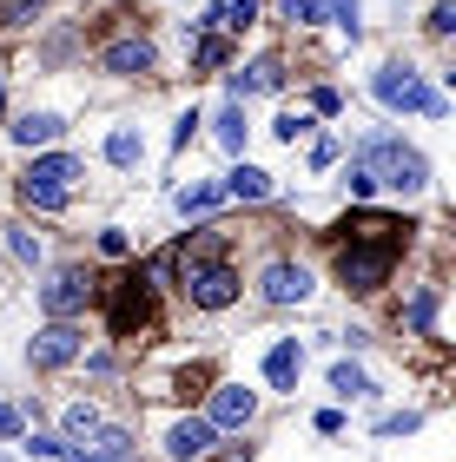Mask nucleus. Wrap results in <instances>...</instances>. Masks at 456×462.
Listing matches in <instances>:
<instances>
[{"label": "nucleus", "instance_id": "4c0bfd02", "mask_svg": "<svg viewBox=\"0 0 456 462\" xmlns=\"http://www.w3.org/2000/svg\"><path fill=\"white\" fill-rule=\"evenodd\" d=\"M0 106H7V87H0Z\"/></svg>", "mask_w": 456, "mask_h": 462}, {"label": "nucleus", "instance_id": "f8f14e48", "mask_svg": "<svg viewBox=\"0 0 456 462\" xmlns=\"http://www.w3.org/2000/svg\"><path fill=\"white\" fill-rule=\"evenodd\" d=\"M205 416H212V430H245V423L258 416V396L245 390V383H219V390H212V410H205Z\"/></svg>", "mask_w": 456, "mask_h": 462}, {"label": "nucleus", "instance_id": "f03ea898", "mask_svg": "<svg viewBox=\"0 0 456 462\" xmlns=\"http://www.w3.org/2000/svg\"><path fill=\"white\" fill-rule=\"evenodd\" d=\"M79 179H87V159H73V152H40L27 172H20V199H27L33 212H67V199H73Z\"/></svg>", "mask_w": 456, "mask_h": 462}, {"label": "nucleus", "instance_id": "c756f323", "mask_svg": "<svg viewBox=\"0 0 456 462\" xmlns=\"http://www.w3.org/2000/svg\"><path fill=\"white\" fill-rule=\"evenodd\" d=\"M430 318H437V298H430V291H417V298H410V310H404V324H410V330H430Z\"/></svg>", "mask_w": 456, "mask_h": 462}, {"label": "nucleus", "instance_id": "2eb2a0df", "mask_svg": "<svg viewBox=\"0 0 456 462\" xmlns=\"http://www.w3.org/2000/svg\"><path fill=\"white\" fill-rule=\"evenodd\" d=\"M298 370H304V344L298 337H278L265 350V383L272 390H298Z\"/></svg>", "mask_w": 456, "mask_h": 462}, {"label": "nucleus", "instance_id": "6ab92c4d", "mask_svg": "<svg viewBox=\"0 0 456 462\" xmlns=\"http://www.w3.org/2000/svg\"><path fill=\"white\" fill-rule=\"evenodd\" d=\"M179 212L185 218H205V212H219V205H225V185H212V179H192V185H179Z\"/></svg>", "mask_w": 456, "mask_h": 462}, {"label": "nucleus", "instance_id": "72a5a7b5", "mask_svg": "<svg viewBox=\"0 0 456 462\" xmlns=\"http://www.w3.org/2000/svg\"><path fill=\"white\" fill-rule=\"evenodd\" d=\"M99 251H107V258H126V231H99Z\"/></svg>", "mask_w": 456, "mask_h": 462}, {"label": "nucleus", "instance_id": "2f4dec72", "mask_svg": "<svg viewBox=\"0 0 456 462\" xmlns=\"http://www.w3.org/2000/svg\"><path fill=\"white\" fill-rule=\"evenodd\" d=\"M430 33H437V40H456V0H437V7H430Z\"/></svg>", "mask_w": 456, "mask_h": 462}, {"label": "nucleus", "instance_id": "a211bd4d", "mask_svg": "<svg viewBox=\"0 0 456 462\" xmlns=\"http://www.w3.org/2000/svg\"><path fill=\"white\" fill-rule=\"evenodd\" d=\"M212 139H219V145H225L232 159L245 152V139H252V119H245V99H232V106H225V113L212 119Z\"/></svg>", "mask_w": 456, "mask_h": 462}, {"label": "nucleus", "instance_id": "c85d7f7f", "mask_svg": "<svg viewBox=\"0 0 456 462\" xmlns=\"http://www.w3.org/2000/svg\"><path fill=\"white\" fill-rule=\"evenodd\" d=\"M284 20H292V27H318V20H324V0H284Z\"/></svg>", "mask_w": 456, "mask_h": 462}, {"label": "nucleus", "instance_id": "ddd939ff", "mask_svg": "<svg viewBox=\"0 0 456 462\" xmlns=\"http://www.w3.org/2000/svg\"><path fill=\"white\" fill-rule=\"evenodd\" d=\"M73 462H139V443H133V436H126V430H113V423H99V430L87 436V443H79V449H73Z\"/></svg>", "mask_w": 456, "mask_h": 462}, {"label": "nucleus", "instance_id": "4be33fe9", "mask_svg": "<svg viewBox=\"0 0 456 462\" xmlns=\"http://www.w3.org/2000/svg\"><path fill=\"white\" fill-rule=\"evenodd\" d=\"M344 192L358 199V205H364V199H377V172H370L364 159H350V165H344Z\"/></svg>", "mask_w": 456, "mask_h": 462}, {"label": "nucleus", "instance_id": "c9c22d12", "mask_svg": "<svg viewBox=\"0 0 456 462\" xmlns=\"http://www.w3.org/2000/svg\"><path fill=\"white\" fill-rule=\"evenodd\" d=\"M0 436H20V410L14 403H0Z\"/></svg>", "mask_w": 456, "mask_h": 462}, {"label": "nucleus", "instance_id": "20e7f679", "mask_svg": "<svg viewBox=\"0 0 456 462\" xmlns=\"http://www.w3.org/2000/svg\"><path fill=\"white\" fill-rule=\"evenodd\" d=\"M397 251L404 245H390V238H350L338 245V278H344V291H377L384 278H390V264H397Z\"/></svg>", "mask_w": 456, "mask_h": 462}, {"label": "nucleus", "instance_id": "aec40b11", "mask_svg": "<svg viewBox=\"0 0 456 462\" xmlns=\"http://www.w3.org/2000/svg\"><path fill=\"white\" fill-rule=\"evenodd\" d=\"M107 159L119 165V172H133V165L146 159V139H139V125H113V133H107Z\"/></svg>", "mask_w": 456, "mask_h": 462}, {"label": "nucleus", "instance_id": "4468645a", "mask_svg": "<svg viewBox=\"0 0 456 462\" xmlns=\"http://www.w3.org/2000/svg\"><path fill=\"white\" fill-rule=\"evenodd\" d=\"M60 133H67V113H53V106H33V113H20V119H14V145H27V152L53 145Z\"/></svg>", "mask_w": 456, "mask_h": 462}, {"label": "nucleus", "instance_id": "423d86ee", "mask_svg": "<svg viewBox=\"0 0 456 462\" xmlns=\"http://www.w3.org/2000/svg\"><path fill=\"white\" fill-rule=\"evenodd\" d=\"M79 350H87L79 324H73V318H53V324H40V330H33V344H27V364H33V370H60V364H73Z\"/></svg>", "mask_w": 456, "mask_h": 462}, {"label": "nucleus", "instance_id": "0eeeda50", "mask_svg": "<svg viewBox=\"0 0 456 462\" xmlns=\"http://www.w3.org/2000/svg\"><path fill=\"white\" fill-rule=\"evenodd\" d=\"M159 67V47L146 33H126V40H107L99 47V73H119V79H146Z\"/></svg>", "mask_w": 456, "mask_h": 462}, {"label": "nucleus", "instance_id": "5701e85b", "mask_svg": "<svg viewBox=\"0 0 456 462\" xmlns=\"http://www.w3.org/2000/svg\"><path fill=\"white\" fill-rule=\"evenodd\" d=\"M93 430H99V410L93 403H67V443H87Z\"/></svg>", "mask_w": 456, "mask_h": 462}, {"label": "nucleus", "instance_id": "b1692460", "mask_svg": "<svg viewBox=\"0 0 456 462\" xmlns=\"http://www.w3.org/2000/svg\"><path fill=\"white\" fill-rule=\"evenodd\" d=\"M324 14H330V20H338V27H344L350 40H358V33H364V0H324Z\"/></svg>", "mask_w": 456, "mask_h": 462}, {"label": "nucleus", "instance_id": "e433bc0d", "mask_svg": "<svg viewBox=\"0 0 456 462\" xmlns=\"http://www.w3.org/2000/svg\"><path fill=\"white\" fill-rule=\"evenodd\" d=\"M205 462H245V443H238V449H225V456H205Z\"/></svg>", "mask_w": 456, "mask_h": 462}, {"label": "nucleus", "instance_id": "f3484780", "mask_svg": "<svg viewBox=\"0 0 456 462\" xmlns=\"http://www.w3.org/2000/svg\"><path fill=\"white\" fill-rule=\"evenodd\" d=\"M284 87V67L278 60H252L245 73H232V99H252V93H278Z\"/></svg>", "mask_w": 456, "mask_h": 462}, {"label": "nucleus", "instance_id": "dca6fc26", "mask_svg": "<svg viewBox=\"0 0 456 462\" xmlns=\"http://www.w3.org/2000/svg\"><path fill=\"white\" fill-rule=\"evenodd\" d=\"M278 192V185H272V172H265V165H232V179H225V199H238V205H265V199H272Z\"/></svg>", "mask_w": 456, "mask_h": 462}, {"label": "nucleus", "instance_id": "6e6552de", "mask_svg": "<svg viewBox=\"0 0 456 462\" xmlns=\"http://www.w3.org/2000/svg\"><path fill=\"white\" fill-rule=\"evenodd\" d=\"M40 304H47V318H79V310L93 304V278L87 271H53V278L40 284Z\"/></svg>", "mask_w": 456, "mask_h": 462}, {"label": "nucleus", "instance_id": "bb28decb", "mask_svg": "<svg viewBox=\"0 0 456 462\" xmlns=\"http://www.w3.org/2000/svg\"><path fill=\"white\" fill-rule=\"evenodd\" d=\"M40 20V0H0V27H33Z\"/></svg>", "mask_w": 456, "mask_h": 462}, {"label": "nucleus", "instance_id": "9b49d317", "mask_svg": "<svg viewBox=\"0 0 456 462\" xmlns=\"http://www.w3.org/2000/svg\"><path fill=\"white\" fill-rule=\"evenodd\" d=\"M258 298H265V304H304V298H311V271H304V264H292V258L265 264Z\"/></svg>", "mask_w": 456, "mask_h": 462}, {"label": "nucleus", "instance_id": "7c9ffc66", "mask_svg": "<svg viewBox=\"0 0 456 462\" xmlns=\"http://www.w3.org/2000/svg\"><path fill=\"white\" fill-rule=\"evenodd\" d=\"M272 133H278L284 145H298V139H311V113H284V119L272 125Z\"/></svg>", "mask_w": 456, "mask_h": 462}, {"label": "nucleus", "instance_id": "f257e3e1", "mask_svg": "<svg viewBox=\"0 0 456 462\" xmlns=\"http://www.w3.org/2000/svg\"><path fill=\"white\" fill-rule=\"evenodd\" d=\"M358 159L377 172V185H390V192H404V199H417L430 192V159L417 152V145H404V139H390V133H370L358 145Z\"/></svg>", "mask_w": 456, "mask_h": 462}, {"label": "nucleus", "instance_id": "39448f33", "mask_svg": "<svg viewBox=\"0 0 456 462\" xmlns=\"http://www.w3.org/2000/svg\"><path fill=\"white\" fill-rule=\"evenodd\" d=\"M238 298V271L225 258H205V264H185V304L192 310H225Z\"/></svg>", "mask_w": 456, "mask_h": 462}, {"label": "nucleus", "instance_id": "9d476101", "mask_svg": "<svg viewBox=\"0 0 456 462\" xmlns=\"http://www.w3.org/2000/svg\"><path fill=\"white\" fill-rule=\"evenodd\" d=\"M212 416H179V423L172 430H165V456H172V462H205V456H212Z\"/></svg>", "mask_w": 456, "mask_h": 462}, {"label": "nucleus", "instance_id": "a878e982", "mask_svg": "<svg viewBox=\"0 0 456 462\" xmlns=\"http://www.w3.org/2000/svg\"><path fill=\"white\" fill-rule=\"evenodd\" d=\"M330 390H338V396H370V376L358 364H338V370H330Z\"/></svg>", "mask_w": 456, "mask_h": 462}, {"label": "nucleus", "instance_id": "cd10ccee", "mask_svg": "<svg viewBox=\"0 0 456 462\" xmlns=\"http://www.w3.org/2000/svg\"><path fill=\"white\" fill-rule=\"evenodd\" d=\"M219 20H225L232 33H245V27L258 20V0H225V7H219Z\"/></svg>", "mask_w": 456, "mask_h": 462}, {"label": "nucleus", "instance_id": "f704fd0d", "mask_svg": "<svg viewBox=\"0 0 456 462\" xmlns=\"http://www.w3.org/2000/svg\"><path fill=\"white\" fill-rule=\"evenodd\" d=\"M330 159H338V139H318V145H311V165H318V172H324Z\"/></svg>", "mask_w": 456, "mask_h": 462}, {"label": "nucleus", "instance_id": "1a4fd4ad", "mask_svg": "<svg viewBox=\"0 0 456 462\" xmlns=\"http://www.w3.org/2000/svg\"><path fill=\"white\" fill-rule=\"evenodd\" d=\"M153 318V284L146 278H126L113 291V337H139V324Z\"/></svg>", "mask_w": 456, "mask_h": 462}, {"label": "nucleus", "instance_id": "393cba45", "mask_svg": "<svg viewBox=\"0 0 456 462\" xmlns=\"http://www.w3.org/2000/svg\"><path fill=\"white\" fill-rule=\"evenodd\" d=\"M7 251H14L20 264H40V258H47V245H40L27 225H14V231H7Z\"/></svg>", "mask_w": 456, "mask_h": 462}, {"label": "nucleus", "instance_id": "7ed1b4c3", "mask_svg": "<svg viewBox=\"0 0 456 462\" xmlns=\"http://www.w3.org/2000/svg\"><path fill=\"white\" fill-rule=\"evenodd\" d=\"M370 93H377L390 113H423V119H443V93L430 87V79H423L417 67H397V60L370 73Z\"/></svg>", "mask_w": 456, "mask_h": 462}, {"label": "nucleus", "instance_id": "412c9836", "mask_svg": "<svg viewBox=\"0 0 456 462\" xmlns=\"http://www.w3.org/2000/svg\"><path fill=\"white\" fill-rule=\"evenodd\" d=\"M225 60H232V40H225V33H199L192 40V67L199 73H219Z\"/></svg>", "mask_w": 456, "mask_h": 462}, {"label": "nucleus", "instance_id": "473e14b6", "mask_svg": "<svg viewBox=\"0 0 456 462\" xmlns=\"http://www.w3.org/2000/svg\"><path fill=\"white\" fill-rule=\"evenodd\" d=\"M417 423H423V416H417V410H397V416H384V423H377V430H384V436H404V430H417Z\"/></svg>", "mask_w": 456, "mask_h": 462}]
</instances>
